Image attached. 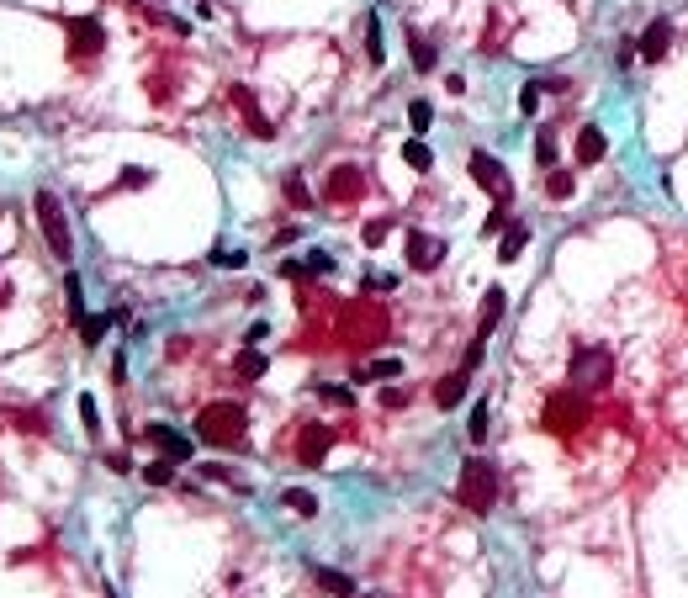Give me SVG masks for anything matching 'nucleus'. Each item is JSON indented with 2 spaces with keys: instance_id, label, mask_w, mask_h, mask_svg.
Segmentation results:
<instances>
[{
  "instance_id": "7ed1b4c3",
  "label": "nucleus",
  "mask_w": 688,
  "mask_h": 598,
  "mask_svg": "<svg viewBox=\"0 0 688 598\" xmlns=\"http://www.w3.org/2000/svg\"><path fill=\"white\" fill-rule=\"evenodd\" d=\"M583 418H588V392H577V387H566V392H556L551 403H545V435H556V440H566V435H577L583 429Z\"/></svg>"
},
{
  "instance_id": "aec40b11",
  "label": "nucleus",
  "mask_w": 688,
  "mask_h": 598,
  "mask_svg": "<svg viewBox=\"0 0 688 598\" xmlns=\"http://www.w3.org/2000/svg\"><path fill=\"white\" fill-rule=\"evenodd\" d=\"M498 318H503V291L493 286V291H487V302H482V313H477V334L487 339V334L498 328Z\"/></svg>"
},
{
  "instance_id": "e433bc0d",
  "label": "nucleus",
  "mask_w": 688,
  "mask_h": 598,
  "mask_svg": "<svg viewBox=\"0 0 688 598\" xmlns=\"http://www.w3.org/2000/svg\"><path fill=\"white\" fill-rule=\"evenodd\" d=\"M535 106H540V85H525V91H519V112L530 117Z\"/></svg>"
},
{
  "instance_id": "a878e982",
  "label": "nucleus",
  "mask_w": 688,
  "mask_h": 598,
  "mask_svg": "<svg viewBox=\"0 0 688 598\" xmlns=\"http://www.w3.org/2000/svg\"><path fill=\"white\" fill-rule=\"evenodd\" d=\"M408 123H413V132H429V127H435V106H429V101H413V106H408Z\"/></svg>"
},
{
  "instance_id": "7c9ffc66",
  "label": "nucleus",
  "mask_w": 688,
  "mask_h": 598,
  "mask_svg": "<svg viewBox=\"0 0 688 598\" xmlns=\"http://www.w3.org/2000/svg\"><path fill=\"white\" fill-rule=\"evenodd\" d=\"M260 371H265V355H260V349H244V355H239V377L254 381Z\"/></svg>"
},
{
  "instance_id": "a19ab883",
  "label": "nucleus",
  "mask_w": 688,
  "mask_h": 598,
  "mask_svg": "<svg viewBox=\"0 0 688 598\" xmlns=\"http://www.w3.org/2000/svg\"><path fill=\"white\" fill-rule=\"evenodd\" d=\"M281 276H286V281H302V276H308V265H297V260H286V265H281Z\"/></svg>"
},
{
  "instance_id": "58836bf2",
  "label": "nucleus",
  "mask_w": 688,
  "mask_h": 598,
  "mask_svg": "<svg viewBox=\"0 0 688 598\" xmlns=\"http://www.w3.org/2000/svg\"><path fill=\"white\" fill-rule=\"evenodd\" d=\"M149 181H154V175H149V170H138V164L123 170V186H149Z\"/></svg>"
},
{
  "instance_id": "9b49d317",
  "label": "nucleus",
  "mask_w": 688,
  "mask_h": 598,
  "mask_svg": "<svg viewBox=\"0 0 688 598\" xmlns=\"http://www.w3.org/2000/svg\"><path fill=\"white\" fill-rule=\"evenodd\" d=\"M143 440L164 445V456H170V461H191V440H186V435H175L170 424H149V429H143Z\"/></svg>"
},
{
  "instance_id": "39448f33",
  "label": "nucleus",
  "mask_w": 688,
  "mask_h": 598,
  "mask_svg": "<svg viewBox=\"0 0 688 598\" xmlns=\"http://www.w3.org/2000/svg\"><path fill=\"white\" fill-rule=\"evenodd\" d=\"M609 381H614V349L609 345H588L572 355V387L577 392H598Z\"/></svg>"
},
{
  "instance_id": "cd10ccee",
  "label": "nucleus",
  "mask_w": 688,
  "mask_h": 598,
  "mask_svg": "<svg viewBox=\"0 0 688 598\" xmlns=\"http://www.w3.org/2000/svg\"><path fill=\"white\" fill-rule=\"evenodd\" d=\"M286 201H291V207H313V196H308V181H302V175H286Z\"/></svg>"
},
{
  "instance_id": "f257e3e1",
  "label": "nucleus",
  "mask_w": 688,
  "mask_h": 598,
  "mask_svg": "<svg viewBox=\"0 0 688 598\" xmlns=\"http://www.w3.org/2000/svg\"><path fill=\"white\" fill-rule=\"evenodd\" d=\"M244 424H250V413L239 408V403H207V408L196 413V440L228 450V445L244 440Z\"/></svg>"
},
{
  "instance_id": "2eb2a0df",
  "label": "nucleus",
  "mask_w": 688,
  "mask_h": 598,
  "mask_svg": "<svg viewBox=\"0 0 688 598\" xmlns=\"http://www.w3.org/2000/svg\"><path fill=\"white\" fill-rule=\"evenodd\" d=\"M604 159V127H577V164H598Z\"/></svg>"
},
{
  "instance_id": "c9c22d12",
  "label": "nucleus",
  "mask_w": 688,
  "mask_h": 598,
  "mask_svg": "<svg viewBox=\"0 0 688 598\" xmlns=\"http://www.w3.org/2000/svg\"><path fill=\"white\" fill-rule=\"evenodd\" d=\"M387 233H392V222H387V218H376L371 228H366V244H371V250H376V244H387Z\"/></svg>"
},
{
  "instance_id": "5701e85b",
  "label": "nucleus",
  "mask_w": 688,
  "mask_h": 598,
  "mask_svg": "<svg viewBox=\"0 0 688 598\" xmlns=\"http://www.w3.org/2000/svg\"><path fill=\"white\" fill-rule=\"evenodd\" d=\"M286 508H291V514H302V519H313L318 498H313V493H302V487H286Z\"/></svg>"
},
{
  "instance_id": "b1692460",
  "label": "nucleus",
  "mask_w": 688,
  "mask_h": 598,
  "mask_svg": "<svg viewBox=\"0 0 688 598\" xmlns=\"http://www.w3.org/2000/svg\"><path fill=\"white\" fill-rule=\"evenodd\" d=\"M143 482L170 487V482H175V461H170V456H164V461H149V466H143Z\"/></svg>"
},
{
  "instance_id": "6ab92c4d",
  "label": "nucleus",
  "mask_w": 688,
  "mask_h": 598,
  "mask_svg": "<svg viewBox=\"0 0 688 598\" xmlns=\"http://www.w3.org/2000/svg\"><path fill=\"white\" fill-rule=\"evenodd\" d=\"M308 577H313L323 593H355V577H344V572H334V567H308Z\"/></svg>"
},
{
  "instance_id": "423d86ee",
  "label": "nucleus",
  "mask_w": 688,
  "mask_h": 598,
  "mask_svg": "<svg viewBox=\"0 0 688 598\" xmlns=\"http://www.w3.org/2000/svg\"><path fill=\"white\" fill-rule=\"evenodd\" d=\"M467 170H471V181H477V186L493 191V201H498V207H508V201H514V181H508V170H503L493 154L471 149V154H467Z\"/></svg>"
},
{
  "instance_id": "4468645a",
  "label": "nucleus",
  "mask_w": 688,
  "mask_h": 598,
  "mask_svg": "<svg viewBox=\"0 0 688 598\" xmlns=\"http://www.w3.org/2000/svg\"><path fill=\"white\" fill-rule=\"evenodd\" d=\"M667 43H673V22H652V27L641 32V59L657 64L667 54Z\"/></svg>"
},
{
  "instance_id": "473e14b6",
  "label": "nucleus",
  "mask_w": 688,
  "mask_h": 598,
  "mask_svg": "<svg viewBox=\"0 0 688 598\" xmlns=\"http://www.w3.org/2000/svg\"><path fill=\"white\" fill-rule=\"evenodd\" d=\"M482 355H487V339L477 334V339L467 345V360H461V366H467V371H477V366H482Z\"/></svg>"
},
{
  "instance_id": "dca6fc26",
  "label": "nucleus",
  "mask_w": 688,
  "mask_h": 598,
  "mask_svg": "<svg viewBox=\"0 0 688 598\" xmlns=\"http://www.w3.org/2000/svg\"><path fill=\"white\" fill-rule=\"evenodd\" d=\"M408 54H413V69H424V74H435V43L424 37L418 27H408Z\"/></svg>"
},
{
  "instance_id": "bb28decb",
  "label": "nucleus",
  "mask_w": 688,
  "mask_h": 598,
  "mask_svg": "<svg viewBox=\"0 0 688 598\" xmlns=\"http://www.w3.org/2000/svg\"><path fill=\"white\" fill-rule=\"evenodd\" d=\"M572 191H577V181H572V175H562V170H551V181H545V196H551V201H566Z\"/></svg>"
},
{
  "instance_id": "1a4fd4ad",
  "label": "nucleus",
  "mask_w": 688,
  "mask_h": 598,
  "mask_svg": "<svg viewBox=\"0 0 688 598\" xmlns=\"http://www.w3.org/2000/svg\"><path fill=\"white\" fill-rule=\"evenodd\" d=\"M403 250H408V265L413 270H439V260H445V239H435V233H408L403 239Z\"/></svg>"
},
{
  "instance_id": "f704fd0d",
  "label": "nucleus",
  "mask_w": 688,
  "mask_h": 598,
  "mask_svg": "<svg viewBox=\"0 0 688 598\" xmlns=\"http://www.w3.org/2000/svg\"><path fill=\"white\" fill-rule=\"evenodd\" d=\"M329 270H334V260H329L323 250H313V254H308V276H329Z\"/></svg>"
},
{
  "instance_id": "a211bd4d",
  "label": "nucleus",
  "mask_w": 688,
  "mask_h": 598,
  "mask_svg": "<svg viewBox=\"0 0 688 598\" xmlns=\"http://www.w3.org/2000/svg\"><path fill=\"white\" fill-rule=\"evenodd\" d=\"M398 371H403V360H398V355H381L371 366H355V381H392Z\"/></svg>"
},
{
  "instance_id": "4be33fe9",
  "label": "nucleus",
  "mask_w": 688,
  "mask_h": 598,
  "mask_svg": "<svg viewBox=\"0 0 688 598\" xmlns=\"http://www.w3.org/2000/svg\"><path fill=\"white\" fill-rule=\"evenodd\" d=\"M403 159L413 164V170H429V164H435V154H429V143H424V138H408V143H403Z\"/></svg>"
},
{
  "instance_id": "ea45409f",
  "label": "nucleus",
  "mask_w": 688,
  "mask_h": 598,
  "mask_svg": "<svg viewBox=\"0 0 688 598\" xmlns=\"http://www.w3.org/2000/svg\"><path fill=\"white\" fill-rule=\"evenodd\" d=\"M366 281H371V291H392V286H398V276H381V270H376V276H366Z\"/></svg>"
},
{
  "instance_id": "412c9836",
  "label": "nucleus",
  "mask_w": 688,
  "mask_h": 598,
  "mask_svg": "<svg viewBox=\"0 0 688 598\" xmlns=\"http://www.w3.org/2000/svg\"><path fill=\"white\" fill-rule=\"evenodd\" d=\"M117 318H123V313H112V318H80V339H85V345H101V334H106Z\"/></svg>"
},
{
  "instance_id": "6e6552de",
  "label": "nucleus",
  "mask_w": 688,
  "mask_h": 598,
  "mask_svg": "<svg viewBox=\"0 0 688 598\" xmlns=\"http://www.w3.org/2000/svg\"><path fill=\"white\" fill-rule=\"evenodd\" d=\"M101 48H106V27H101L95 16H74V22H69V54H74V59H91Z\"/></svg>"
},
{
  "instance_id": "9d476101",
  "label": "nucleus",
  "mask_w": 688,
  "mask_h": 598,
  "mask_svg": "<svg viewBox=\"0 0 688 598\" xmlns=\"http://www.w3.org/2000/svg\"><path fill=\"white\" fill-rule=\"evenodd\" d=\"M329 445H334V435H329L323 424H308L302 440H297V461H302V466H318V461L329 456Z\"/></svg>"
},
{
  "instance_id": "ddd939ff",
  "label": "nucleus",
  "mask_w": 688,
  "mask_h": 598,
  "mask_svg": "<svg viewBox=\"0 0 688 598\" xmlns=\"http://www.w3.org/2000/svg\"><path fill=\"white\" fill-rule=\"evenodd\" d=\"M233 101H239V106H244V123H250V132L254 138H276V123H270V117H260V106H254V95L244 91V85H233Z\"/></svg>"
},
{
  "instance_id": "393cba45",
  "label": "nucleus",
  "mask_w": 688,
  "mask_h": 598,
  "mask_svg": "<svg viewBox=\"0 0 688 598\" xmlns=\"http://www.w3.org/2000/svg\"><path fill=\"white\" fill-rule=\"evenodd\" d=\"M366 59H371V64L387 59V43H381V22H376V16L366 22Z\"/></svg>"
},
{
  "instance_id": "72a5a7b5",
  "label": "nucleus",
  "mask_w": 688,
  "mask_h": 598,
  "mask_svg": "<svg viewBox=\"0 0 688 598\" xmlns=\"http://www.w3.org/2000/svg\"><path fill=\"white\" fill-rule=\"evenodd\" d=\"M318 397H329V403H344V408L355 403V392H349V387H329V381L318 387Z\"/></svg>"
},
{
  "instance_id": "20e7f679",
  "label": "nucleus",
  "mask_w": 688,
  "mask_h": 598,
  "mask_svg": "<svg viewBox=\"0 0 688 598\" xmlns=\"http://www.w3.org/2000/svg\"><path fill=\"white\" fill-rule=\"evenodd\" d=\"M32 207H37V228H43V244L59 254V260H69V254H74V239H69V218H64L59 196H54V191H37V196H32Z\"/></svg>"
},
{
  "instance_id": "0eeeda50",
  "label": "nucleus",
  "mask_w": 688,
  "mask_h": 598,
  "mask_svg": "<svg viewBox=\"0 0 688 598\" xmlns=\"http://www.w3.org/2000/svg\"><path fill=\"white\" fill-rule=\"evenodd\" d=\"M323 196H329L334 207H349V201H360V196H366V175H360L355 164H334V170H329Z\"/></svg>"
},
{
  "instance_id": "c756f323",
  "label": "nucleus",
  "mask_w": 688,
  "mask_h": 598,
  "mask_svg": "<svg viewBox=\"0 0 688 598\" xmlns=\"http://www.w3.org/2000/svg\"><path fill=\"white\" fill-rule=\"evenodd\" d=\"M487 429H493V418H487V403H477V408H471V445L487 440Z\"/></svg>"
},
{
  "instance_id": "f03ea898",
  "label": "nucleus",
  "mask_w": 688,
  "mask_h": 598,
  "mask_svg": "<svg viewBox=\"0 0 688 598\" xmlns=\"http://www.w3.org/2000/svg\"><path fill=\"white\" fill-rule=\"evenodd\" d=\"M456 498H461V508H471V514H487V508L498 504V472H493V461L471 456L467 466H461Z\"/></svg>"
},
{
  "instance_id": "f8f14e48",
  "label": "nucleus",
  "mask_w": 688,
  "mask_h": 598,
  "mask_svg": "<svg viewBox=\"0 0 688 598\" xmlns=\"http://www.w3.org/2000/svg\"><path fill=\"white\" fill-rule=\"evenodd\" d=\"M467 387H471V371H467V366H461V371H450L445 381H435V403H439V413L456 408V403L467 397Z\"/></svg>"
},
{
  "instance_id": "f3484780",
  "label": "nucleus",
  "mask_w": 688,
  "mask_h": 598,
  "mask_svg": "<svg viewBox=\"0 0 688 598\" xmlns=\"http://www.w3.org/2000/svg\"><path fill=\"white\" fill-rule=\"evenodd\" d=\"M525 244H530V228H525V222H508V228H503V244H498V260L514 265V260L525 254Z\"/></svg>"
},
{
  "instance_id": "c85d7f7f",
  "label": "nucleus",
  "mask_w": 688,
  "mask_h": 598,
  "mask_svg": "<svg viewBox=\"0 0 688 598\" xmlns=\"http://www.w3.org/2000/svg\"><path fill=\"white\" fill-rule=\"evenodd\" d=\"M80 424H85V435H91V440L101 435V413H95V397H91V392L80 397Z\"/></svg>"
},
{
  "instance_id": "2f4dec72",
  "label": "nucleus",
  "mask_w": 688,
  "mask_h": 598,
  "mask_svg": "<svg viewBox=\"0 0 688 598\" xmlns=\"http://www.w3.org/2000/svg\"><path fill=\"white\" fill-rule=\"evenodd\" d=\"M535 159H540V164H545V170H551V164H556V132H551V127H545V132H540V143H535Z\"/></svg>"
},
{
  "instance_id": "4c0bfd02",
  "label": "nucleus",
  "mask_w": 688,
  "mask_h": 598,
  "mask_svg": "<svg viewBox=\"0 0 688 598\" xmlns=\"http://www.w3.org/2000/svg\"><path fill=\"white\" fill-rule=\"evenodd\" d=\"M69 313L85 318V302H80V276H69Z\"/></svg>"
}]
</instances>
